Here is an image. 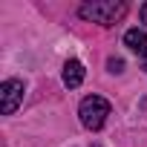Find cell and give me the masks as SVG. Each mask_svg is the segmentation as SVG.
<instances>
[{"label":"cell","mask_w":147,"mask_h":147,"mask_svg":"<svg viewBox=\"0 0 147 147\" xmlns=\"http://www.w3.org/2000/svg\"><path fill=\"white\" fill-rule=\"evenodd\" d=\"M78 15L84 20H92V23H101V26H113L118 23L124 15H127V3L124 0H90L78 9Z\"/></svg>","instance_id":"1"},{"label":"cell","mask_w":147,"mask_h":147,"mask_svg":"<svg viewBox=\"0 0 147 147\" xmlns=\"http://www.w3.org/2000/svg\"><path fill=\"white\" fill-rule=\"evenodd\" d=\"M78 115H81V124L87 130H101L107 115H110V101L101 95H87L78 107Z\"/></svg>","instance_id":"2"},{"label":"cell","mask_w":147,"mask_h":147,"mask_svg":"<svg viewBox=\"0 0 147 147\" xmlns=\"http://www.w3.org/2000/svg\"><path fill=\"white\" fill-rule=\"evenodd\" d=\"M23 101V81L18 78H9L0 84V110H3V115H12Z\"/></svg>","instance_id":"3"},{"label":"cell","mask_w":147,"mask_h":147,"mask_svg":"<svg viewBox=\"0 0 147 147\" xmlns=\"http://www.w3.org/2000/svg\"><path fill=\"white\" fill-rule=\"evenodd\" d=\"M84 75H87V69H84V63H81V61L69 58V61L63 63V84H66L69 90L81 87V84H84Z\"/></svg>","instance_id":"4"},{"label":"cell","mask_w":147,"mask_h":147,"mask_svg":"<svg viewBox=\"0 0 147 147\" xmlns=\"http://www.w3.org/2000/svg\"><path fill=\"white\" fill-rule=\"evenodd\" d=\"M124 46L133 49L136 55H147V32L144 29H127L124 32Z\"/></svg>","instance_id":"5"},{"label":"cell","mask_w":147,"mask_h":147,"mask_svg":"<svg viewBox=\"0 0 147 147\" xmlns=\"http://www.w3.org/2000/svg\"><path fill=\"white\" fill-rule=\"evenodd\" d=\"M107 69L113 72V75H121V72H124V61L121 58H110L107 61Z\"/></svg>","instance_id":"6"},{"label":"cell","mask_w":147,"mask_h":147,"mask_svg":"<svg viewBox=\"0 0 147 147\" xmlns=\"http://www.w3.org/2000/svg\"><path fill=\"white\" fill-rule=\"evenodd\" d=\"M138 15H141V23H147V3L141 6V12H138Z\"/></svg>","instance_id":"7"},{"label":"cell","mask_w":147,"mask_h":147,"mask_svg":"<svg viewBox=\"0 0 147 147\" xmlns=\"http://www.w3.org/2000/svg\"><path fill=\"white\" fill-rule=\"evenodd\" d=\"M141 69L147 72V55H141Z\"/></svg>","instance_id":"8"},{"label":"cell","mask_w":147,"mask_h":147,"mask_svg":"<svg viewBox=\"0 0 147 147\" xmlns=\"http://www.w3.org/2000/svg\"><path fill=\"white\" fill-rule=\"evenodd\" d=\"M95 147H98V144H95Z\"/></svg>","instance_id":"9"}]
</instances>
